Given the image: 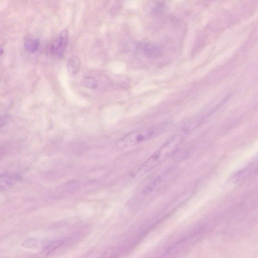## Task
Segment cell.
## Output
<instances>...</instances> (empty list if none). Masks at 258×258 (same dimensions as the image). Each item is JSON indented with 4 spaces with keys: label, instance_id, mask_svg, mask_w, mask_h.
Here are the masks:
<instances>
[{
    "label": "cell",
    "instance_id": "6da1fadb",
    "mask_svg": "<svg viewBox=\"0 0 258 258\" xmlns=\"http://www.w3.org/2000/svg\"><path fill=\"white\" fill-rule=\"evenodd\" d=\"M182 140L181 135H175L168 139L142 165L138 173L145 174L162 163L177 150Z\"/></svg>",
    "mask_w": 258,
    "mask_h": 258
},
{
    "label": "cell",
    "instance_id": "7a4b0ae2",
    "mask_svg": "<svg viewBox=\"0 0 258 258\" xmlns=\"http://www.w3.org/2000/svg\"><path fill=\"white\" fill-rule=\"evenodd\" d=\"M156 130L153 128L146 127L132 131L125 135L118 142V146L123 148L134 147L142 143L155 135Z\"/></svg>",
    "mask_w": 258,
    "mask_h": 258
},
{
    "label": "cell",
    "instance_id": "3957f363",
    "mask_svg": "<svg viewBox=\"0 0 258 258\" xmlns=\"http://www.w3.org/2000/svg\"><path fill=\"white\" fill-rule=\"evenodd\" d=\"M68 42V33L66 29L62 30L49 47L50 52L54 55L61 56L63 55Z\"/></svg>",
    "mask_w": 258,
    "mask_h": 258
},
{
    "label": "cell",
    "instance_id": "277c9868",
    "mask_svg": "<svg viewBox=\"0 0 258 258\" xmlns=\"http://www.w3.org/2000/svg\"><path fill=\"white\" fill-rule=\"evenodd\" d=\"M143 51L146 56L152 58L158 57L162 53L161 48L159 45L150 43L144 45Z\"/></svg>",
    "mask_w": 258,
    "mask_h": 258
},
{
    "label": "cell",
    "instance_id": "5b68a950",
    "mask_svg": "<svg viewBox=\"0 0 258 258\" xmlns=\"http://www.w3.org/2000/svg\"><path fill=\"white\" fill-rule=\"evenodd\" d=\"M39 46V40L35 37H28L25 41L24 46L26 50L33 53L37 50Z\"/></svg>",
    "mask_w": 258,
    "mask_h": 258
},
{
    "label": "cell",
    "instance_id": "8992f818",
    "mask_svg": "<svg viewBox=\"0 0 258 258\" xmlns=\"http://www.w3.org/2000/svg\"><path fill=\"white\" fill-rule=\"evenodd\" d=\"M68 69L70 73L76 75L80 69V61L79 58L76 56L70 58L68 62Z\"/></svg>",
    "mask_w": 258,
    "mask_h": 258
},
{
    "label": "cell",
    "instance_id": "52a82bcc",
    "mask_svg": "<svg viewBox=\"0 0 258 258\" xmlns=\"http://www.w3.org/2000/svg\"><path fill=\"white\" fill-rule=\"evenodd\" d=\"M62 244L61 240H57L46 246L42 251L43 255H47L60 247Z\"/></svg>",
    "mask_w": 258,
    "mask_h": 258
},
{
    "label": "cell",
    "instance_id": "ba28073f",
    "mask_svg": "<svg viewBox=\"0 0 258 258\" xmlns=\"http://www.w3.org/2000/svg\"><path fill=\"white\" fill-rule=\"evenodd\" d=\"M82 85L88 88H95L97 86V81L92 77H86L82 81Z\"/></svg>",
    "mask_w": 258,
    "mask_h": 258
}]
</instances>
